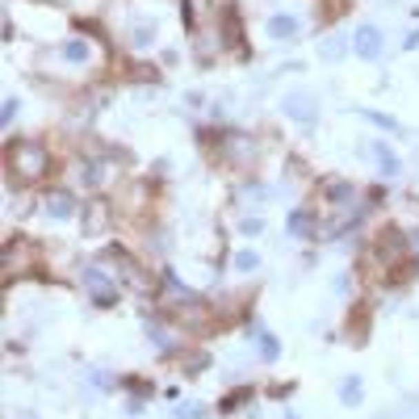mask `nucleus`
Segmentation results:
<instances>
[{"label": "nucleus", "instance_id": "f257e3e1", "mask_svg": "<svg viewBox=\"0 0 419 419\" xmlns=\"http://www.w3.org/2000/svg\"><path fill=\"white\" fill-rule=\"evenodd\" d=\"M5 172L13 185H42L55 172V155L46 151V143L38 139H13L5 147Z\"/></svg>", "mask_w": 419, "mask_h": 419}, {"label": "nucleus", "instance_id": "f03ea898", "mask_svg": "<svg viewBox=\"0 0 419 419\" xmlns=\"http://www.w3.org/2000/svg\"><path fill=\"white\" fill-rule=\"evenodd\" d=\"M160 314L172 323V327H181L185 336H214V331H223V323H218V306H210L205 298H197V294H185V298H168V302H160Z\"/></svg>", "mask_w": 419, "mask_h": 419}, {"label": "nucleus", "instance_id": "7ed1b4c3", "mask_svg": "<svg viewBox=\"0 0 419 419\" xmlns=\"http://www.w3.org/2000/svg\"><path fill=\"white\" fill-rule=\"evenodd\" d=\"M105 260H114L118 265V281L126 285V289H134L139 298H151V294H160V277L155 273H147L139 260L130 256V252H122V247H105Z\"/></svg>", "mask_w": 419, "mask_h": 419}, {"label": "nucleus", "instance_id": "20e7f679", "mask_svg": "<svg viewBox=\"0 0 419 419\" xmlns=\"http://www.w3.org/2000/svg\"><path fill=\"white\" fill-rule=\"evenodd\" d=\"M218 9V34H223V46L231 50V55L247 59V30H243V13L235 0H214Z\"/></svg>", "mask_w": 419, "mask_h": 419}, {"label": "nucleus", "instance_id": "39448f33", "mask_svg": "<svg viewBox=\"0 0 419 419\" xmlns=\"http://www.w3.org/2000/svg\"><path fill=\"white\" fill-rule=\"evenodd\" d=\"M256 155H260L256 139H247V134H227V130H223V164H227V168L247 172V168L256 164Z\"/></svg>", "mask_w": 419, "mask_h": 419}, {"label": "nucleus", "instance_id": "423d86ee", "mask_svg": "<svg viewBox=\"0 0 419 419\" xmlns=\"http://www.w3.org/2000/svg\"><path fill=\"white\" fill-rule=\"evenodd\" d=\"M281 110H285V118L298 122V126H314V122H319V101H314V92H302V88L281 96Z\"/></svg>", "mask_w": 419, "mask_h": 419}, {"label": "nucleus", "instance_id": "0eeeda50", "mask_svg": "<svg viewBox=\"0 0 419 419\" xmlns=\"http://www.w3.org/2000/svg\"><path fill=\"white\" fill-rule=\"evenodd\" d=\"M369 323H374V306L369 302H352L348 306V319H344V340L352 348H360L365 340H369Z\"/></svg>", "mask_w": 419, "mask_h": 419}, {"label": "nucleus", "instance_id": "6e6552de", "mask_svg": "<svg viewBox=\"0 0 419 419\" xmlns=\"http://www.w3.org/2000/svg\"><path fill=\"white\" fill-rule=\"evenodd\" d=\"M164 360H172L185 378L210 369V352H205V348H193V344H185V348H164Z\"/></svg>", "mask_w": 419, "mask_h": 419}, {"label": "nucleus", "instance_id": "1a4fd4ad", "mask_svg": "<svg viewBox=\"0 0 419 419\" xmlns=\"http://www.w3.org/2000/svg\"><path fill=\"white\" fill-rule=\"evenodd\" d=\"M352 50L365 59V63H374V59H382V50H386V38H382V30L378 25H360L356 34H352Z\"/></svg>", "mask_w": 419, "mask_h": 419}, {"label": "nucleus", "instance_id": "9d476101", "mask_svg": "<svg viewBox=\"0 0 419 419\" xmlns=\"http://www.w3.org/2000/svg\"><path fill=\"white\" fill-rule=\"evenodd\" d=\"M42 214H46L50 223H68V218L76 214V197H72L68 189H50V193L42 197Z\"/></svg>", "mask_w": 419, "mask_h": 419}, {"label": "nucleus", "instance_id": "9b49d317", "mask_svg": "<svg viewBox=\"0 0 419 419\" xmlns=\"http://www.w3.org/2000/svg\"><path fill=\"white\" fill-rule=\"evenodd\" d=\"M84 285H88V294H92V302H96V306H105V310H110V306L118 302V289L110 285V273H101V269H84Z\"/></svg>", "mask_w": 419, "mask_h": 419}, {"label": "nucleus", "instance_id": "f8f14e48", "mask_svg": "<svg viewBox=\"0 0 419 419\" xmlns=\"http://www.w3.org/2000/svg\"><path fill=\"white\" fill-rule=\"evenodd\" d=\"M289 235H298V239H319L323 231H319V210H289Z\"/></svg>", "mask_w": 419, "mask_h": 419}, {"label": "nucleus", "instance_id": "ddd939ff", "mask_svg": "<svg viewBox=\"0 0 419 419\" xmlns=\"http://www.w3.org/2000/svg\"><path fill=\"white\" fill-rule=\"evenodd\" d=\"M110 223H114V214H110V205H105V201H88L84 205V231L88 235H105Z\"/></svg>", "mask_w": 419, "mask_h": 419}, {"label": "nucleus", "instance_id": "4468645a", "mask_svg": "<svg viewBox=\"0 0 419 419\" xmlns=\"http://www.w3.org/2000/svg\"><path fill=\"white\" fill-rule=\"evenodd\" d=\"M256 398V386H235V390H227L223 398H218V415H235L239 407H247Z\"/></svg>", "mask_w": 419, "mask_h": 419}, {"label": "nucleus", "instance_id": "2eb2a0df", "mask_svg": "<svg viewBox=\"0 0 419 419\" xmlns=\"http://www.w3.org/2000/svg\"><path fill=\"white\" fill-rule=\"evenodd\" d=\"M352 193H356V189H352L348 181H327V185H323V201H327V210L348 205V201H352Z\"/></svg>", "mask_w": 419, "mask_h": 419}, {"label": "nucleus", "instance_id": "dca6fc26", "mask_svg": "<svg viewBox=\"0 0 419 419\" xmlns=\"http://www.w3.org/2000/svg\"><path fill=\"white\" fill-rule=\"evenodd\" d=\"M265 30H269V34H273L277 42H289V38L298 34V17H289V13H273Z\"/></svg>", "mask_w": 419, "mask_h": 419}, {"label": "nucleus", "instance_id": "f3484780", "mask_svg": "<svg viewBox=\"0 0 419 419\" xmlns=\"http://www.w3.org/2000/svg\"><path fill=\"white\" fill-rule=\"evenodd\" d=\"M80 172H84L80 181H84L88 189H105V185H110V164H105V160H88Z\"/></svg>", "mask_w": 419, "mask_h": 419}, {"label": "nucleus", "instance_id": "a211bd4d", "mask_svg": "<svg viewBox=\"0 0 419 419\" xmlns=\"http://www.w3.org/2000/svg\"><path fill=\"white\" fill-rule=\"evenodd\" d=\"M360 398H365V382H360L356 374H348V378L340 382V402H344V407H360Z\"/></svg>", "mask_w": 419, "mask_h": 419}, {"label": "nucleus", "instance_id": "6ab92c4d", "mask_svg": "<svg viewBox=\"0 0 419 419\" xmlns=\"http://www.w3.org/2000/svg\"><path fill=\"white\" fill-rule=\"evenodd\" d=\"M374 155H378V168H382V176H390V181H394V176L402 172V164H398V155H394V151H390L386 143H374Z\"/></svg>", "mask_w": 419, "mask_h": 419}, {"label": "nucleus", "instance_id": "aec40b11", "mask_svg": "<svg viewBox=\"0 0 419 419\" xmlns=\"http://www.w3.org/2000/svg\"><path fill=\"white\" fill-rule=\"evenodd\" d=\"M63 59L80 68V63H88V59H92V46H88L84 38H68V42H63Z\"/></svg>", "mask_w": 419, "mask_h": 419}, {"label": "nucleus", "instance_id": "412c9836", "mask_svg": "<svg viewBox=\"0 0 419 419\" xmlns=\"http://www.w3.org/2000/svg\"><path fill=\"white\" fill-rule=\"evenodd\" d=\"M260 356H265V365H273V360L281 356V344H277L273 331H260Z\"/></svg>", "mask_w": 419, "mask_h": 419}, {"label": "nucleus", "instance_id": "4be33fe9", "mask_svg": "<svg viewBox=\"0 0 419 419\" xmlns=\"http://www.w3.org/2000/svg\"><path fill=\"white\" fill-rule=\"evenodd\" d=\"M319 55H323L327 63H336V59L344 55V38H336V34H331V38H323V42H319Z\"/></svg>", "mask_w": 419, "mask_h": 419}, {"label": "nucleus", "instance_id": "5701e85b", "mask_svg": "<svg viewBox=\"0 0 419 419\" xmlns=\"http://www.w3.org/2000/svg\"><path fill=\"white\" fill-rule=\"evenodd\" d=\"M348 13V0H323V9H319V21H340Z\"/></svg>", "mask_w": 419, "mask_h": 419}, {"label": "nucleus", "instance_id": "b1692460", "mask_svg": "<svg viewBox=\"0 0 419 419\" xmlns=\"http://www.w3.org/2000/svg\"><path fill=\"white\" fill-rule=\"evenodd\" d=\"M360 114H365V118H369L374 126H382V130H390V134H398V130H402V126H398V122H394L390 114H378V110H360Z\"/></svg>", "mask_w": 419, "mask_h": 419}, {"label": "nucleus", "instance_id": "393cba45", "mask_svg": "<svg viewBox=\"0 0 419 419\" xmlns=\"http://www.w3.org/2000/svg\"><path fill=\"white\" fill-rule=\"evenodd\" d=\"M235 269H239V273H256V269H260V252H252V247L239 252V256H235Z\"/></svg>", "mask_w": 419, "mask_h": 419}, {"label": "nucleus", "instance_id": "a878e982", "mask_svg": "<svg viewBox=\"0 0 419 419\" xmlns=\"http://www.w3.org/2000/svg\"><path fill=\"white\" fill-rule=\"evenodd\" d=\"M130 38H134V46H151V42H155V25H151V21H139V25L130 30Z\"/></svg>", "mask_w": 419, "mask_h": 419}, {"label": "nucleus", "instance_id": "bb28decb", "mask_svg": "<svg viewBox=\"0 0 419 419\" xmlns=\"http://www.w3.org/2000/svg\"><path fill=\"white\" fill-rule=\"evenodd\" d=\"M172 419H205V407H201V402H181V407L172 411Z\"/></svg>", "mask_w": 419, "mask_h": 419}, {"label": "nucleus", "instance_id": "cd10ccee", "mask_svg": "<svg viewBox=\"0 0 419 419\" xmlns=\"http://www.w3.org/2000/svg\"><path fill=\"white\" fill-rule=\"evenodd\" d=\"M17 110H21V101H17V96H5V110H0V122L9 126V122L17 118Z\"/></svg>", "mask_w": 419, "mask_h": 419}, {"label": "nucleus", "instance_id": "c85d7f7f", "mask_svg": "<svg viewBox=\"0 0 419 419\" xmlns=\"http://www.w3.org/2000/svg\"><path fill=\"white\" fill-rule=\"evenodd\" d=\"M239 231H243V235H260V231H265V218H256V214H247V218L239 223Z\"/></svg>", "mask_w": 419, "mask_h": 419}, {"label": "nucleus", "instance_id": "c756f323", "mask_svg": "<svg viewBox=\"0 0 419 419\" xmlns=\"http://www.w3.org/2000/svg\"><path fill=\"white\" fill-rule=\"evenodd\" d=\"M402 46H407V50H415V46H419V30H415V34H411V38H407Z\"/></svg>", "mask_w": 419, "mask_h": 419}, {"label": "nucleus", "instance_id": "7c9ffc66", "mask_svg": "<svg viewBox=\"0 0 419 419\" xmlns=\"http://www.w3.org/2000/svg\"><path fill=\"white\" fill-rule=\"evenodd\" d=\"M285 419H298V415H285Z\"/></svg>", "mask_w": 419, "mask_h": 419}]
</instances>
